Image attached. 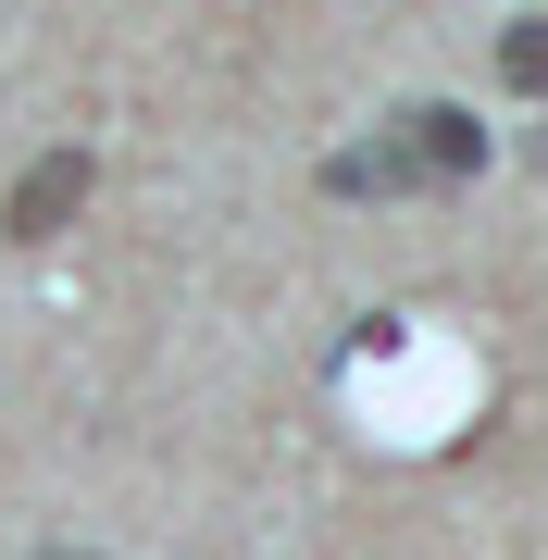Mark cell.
Masks as SVG:
<instances>
[{"mask_svg": "<svg viewBox=\"0 0 548 560\" xmlns=\"http://www.w3.org/2000/svg\"><path fill=\"white\" fill-rule=\"evenodd\" d=\"M474 162H487V125H474L462 101H411L399 125H374L362 150H337L325 187L337 200H399V187H462Z\"/></svg>", "mask_w": 548, "mask_h": 560, "instance_id": "6da1fadb", "label": "cell"}, {"mask_svg": "<svg viewBox=\"0 0 548 560\" xmlns=\"http://www.w3.org/2000/svg\"><path fill=\"white\" fill-rule=\"evenodd\" d=\"M88 175H101V162H88L75 138H62V150H38V162L13 175V200H0V237H13V249H50L62 224L88 212Z\"/></svg>", "mask_w": 548, "mask_h": 560, "instance_id": "7a4b0ae2", "label": "cell"}, {"mask_svg": "<svg viewBox=\"0 0 548 560\" xmlns=\"http://www.w3.org/2000/svg\"><path fill=\"white\" fill-rule=\"evenodd\" d=\"M499 88H511V101H548V13H524L499 38Z\"/></svg>", "mask_w": 548, "mask_h": 560, "instance_id": "3957f363", "label": "cell"}, {"mask_svg": "<svg viewBox=\"0 0 548 560\" xmlns=\"http://www.w3.org/2000/svg\"><path fill=\"white\" fill-rule=\"evenodd\" d=\"M38 560H101V548H38Z\"/></svg>", "mask_w": 548, "mask_h": 560, "instance_id": "277c9868", "label": "cell"}]
</instances>
